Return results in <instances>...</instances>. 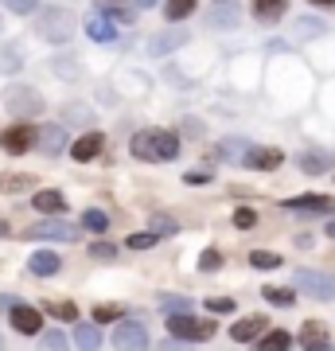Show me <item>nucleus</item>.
<instances>
[{
	"label": "nucleus",
	"mask_w": 335,
	"mask_h": 351,
	"mask_svg": "<svg viewBox=\"0 0 335 351\" xmlns=\"http://www.w3.org/2000/svg\"><path fill=\"white\" fill-rule=\"evenodd\" d=\"M113 348L117 351H149V332H145V324L121 320L117 332H113Z\"/></svg>",
	"instance_id": "0eeeda50"
},
{
	"label": "nucleus",
	"mask_w": 335,
	"mask_h": 351,
	"mask_svg": "<svg viewBox=\"0 0 335 351\" xmlns=\"http://www.w3.org/2000/svg\"><path fill=\"white\" fill-rule=\"evenodd\" d=\"M293 27H297V36H300V39H312V36H320V32H323V24L316 20V16H300Z\"/></svg>",
	"instance_id": "473e14b6"
},
{
	"label": "nucleus",
	"mask_w": 335,
	"mask_h": 351,
	"mask_svg": "<svg viewBox=\"0 0 335 351\" xmlns=\"http://www.w3.org/2000/svg\"><path fill=\"white\" fill-rule=\"evenodd\" d=\"M168 336L184 339V343H203V339L214 336V320H199L191 313H175V316H168Z\"/></svg>",
	"instance_id": "f03ea898"
},
{
	"label": "nucleus",
	"mask_w": 335,
	"mask_h": 351,
	"mask_svg": "<svg viewBox=\"0 0 335 351\" xmlns=\"http://www.w3.org/2000/svg\"><path fill=\"white\" fill-rule=\"evenodd\" d=\"M308 4H316V8H335V0H308Z\"/></svg>",
	"instance_id": "de8ad7c7"
},
{
	"label": "nucleus",
	"mask_w": 335,
	"mask_h": 351,
	"mask_svg": "<svg viewBox=\"0 0 335 351\" xmlns=\"http://www.w3.org/2000/svg\"><path fill=\"white\" fill-rule=\"evenodd\" d=\"M101 149H106V137L90 129V133H82V137L71 145V156H75L78 164H90V160H98V156H101Z\"/></svg>",
	"instance_id": "9b49d317"
},
{
	"label": "nucleus",
	"mask_w": 335,
	"mask_h": 351,
	"mask_svg": "<svg viewBox=\"0 0 335 351\" xmlns=\"http://www.w3.org/2000/svg\"><path fill=\"white\" fill-rule=\"evenodd\" d=\"M246 141H223V145H219V156H223V160H234V164H242V156H246Z\"/></svg>",
	"instance_id": "c756f323"
},
{
	"label": "nucleus",
	"mask_w": 335,
	"mask_h": 351,
	"mask_svg": "<svg viewBox=\"0 0 335 351\" xmlns=\"http://www.w3.org/2000/svg\"><path fill=\"white\" fill-rule=\"evenodd\" d=\"M327 239H335V219H332V223H327Z\"/></svg>",
	"instance_id": "8fccbe9b"
},
{
	"label": "nucleus",
	"mask_w": 335,
	"mask_h": 351,
	"mask_svg": "<svg viewBox=\"0 0 335 351\" xmlns=\"http://www.w3.org/2000/svg\"><path fill=\"white\" fill-rule=\"evenodd\" d=\"M36 32L47 39V43H66V39L75 36V12H71V8H39Z\"/></svg>",
	"instance_id": "f257e3e1"
},
{
	"label": "nucleus",
	"mask_w": 335,
	"mask_h": 351,
	"mask_svg": "<svg viewBox=\"0 0 335 351\" xmlns=\"http://www.w3.org/2000/svg\"><path fill=\"white\" fill-rule=\"evenodd\" d=\"M36 149L43 152V156H59V152L66 149V129H62V125H43Z\"/></svg>",
	"instance_id": "2eb2a0df"
},
{
	"label": "nucleus",
	"mask_w": 335,
	"mask_h": 351,
	"mask_svg": "<svg viewBox=\"0 0 335 351\" xmlns=\"http://www.w3.org/2000/svg\"><path fill=\"white\" fill-rule=\"evenodd\" d=\"M110 320H121V304H98L94 308V324H110Z\"/></svg>",
	"instance_id": "f704fd0d"
},
{
	"label": "nucleus",
	"mask_w": 335,
	"mask_h": 351,
	"mask_svg": "<svg viewBox=\"0 0 335 351\" xmlns=\"http://www.w3.org/2000/svg\"><path fill=\"white\" fill-rule=\"evenodd\" d=\"M24 188H36L32 176H0V191L4 195H16V191H24Z\"/></svg>",
	"instance_id": "c85d7f7f"
},
{
	"label": "nucleus",
	"mask_w": 335,
	"mask_h": 351,
	"mask_svg": "<svg viewBox=\"0 0 335 351\" xmlns=\"http://www.w3.org/2000/svg\"><path fill=\"white\" fill-rule=\"evenodd\" d=\"M8 8H12L16 16H32V12H39V0H4Z\"/></svg>",
	"instance_id": "a19ab883"
},
{
	"label": "nucleus",
	"mask_w": 335,
	"mask_h": 351,
	"mask_svg": "<svg viewBox=\"0 0 335 351\" xmlns=\"http://www.w3.org/2000/svg\"><path fill=\"white\" fill-rule=\"evenodd\" d=\"M288 348H293V336H288L285 328H277V332H265L253 351H288Z\"/></svg>",
	"instance_id": "5701e85b"
},
{
	"label": "nucleus",
	"mask_w": 335,
	"mask_h": 351,
	"mask_svg": "<svg viewBox=\"0 0 335 351\" xmlns=\"http://www.w3.org/2000/svg\"><path fill=\"white\" fill-rule=\"evenodd\" d=\"M297 343L304 351H323V348H327V324H323V320H308V324L300 328Z\"/></svg>",
	"instance_id": "f8f14e48"
},
{
	"label": "nucleus",
	"mask_w": 335,
	"mask_h": 351,
	"mask_svg": "<svg viewBox=\"0 0 335 351\" xmlns=\"http://www.w3.org/2000/svg\"><path fill=\"white\" fill-rule=\"evenodd\" d=\"M4 234H8V223H4V219H0V239H4Z\"/></svg>",
	"instance_id": "3c124183"
},
{
	"label": "nucleus",
	"mask_w": 335,
	"mask_h": 351,
	"mask_svg": "<svg viewBox=\"0 0 335 351\" xmlns=\"http://www.w3.org/2000/svg\"><path fill=\"white\" fill-rule=\"evenodd\" d=\"M288 12V0H253V16L261 24H277Z\"/></svg>",
	"instance_id": "a211bd4d"
},
{
	"label": "nucleus",
	"mask_w": 335,
	"mask_h": 351,
	"mask_svg": "<svg viewBox=\"0 0 335 351\" xmlns=\"http://www.w3.org/2000/svg\"><path fill=\"white\" fill-rule=\"evenodd\" d=\"M20 66H24V47H20V43H4V47H0V71H4V75H16Z\"/></svg>",
	"instance_id": "aec40b11"
},
{
	"label": "nucleus",
	"mask_w": 335,
	"mask_h": 351,
	"mask_svg": "<svg viewBox=\"0 0 335 351\" xmlns=\"http://www.w3.org/2000/svg\"><path fill=\"white\" fill-rule=\"evenodd\" d=\"M32 207H36L39 215H62L66 211V199H62V191H36L32 195Z\"/></svg>",
	"instance_id": "f3484780"
},
{
	"label": "nucleus",
	"mask_w": 335,
	"mask_h": 351,
	"mask_svg": "<svg viewBox=\"0 0 335 351\" xmlns=\"http://www.w3.org/2000/svg\"><path fill=\"white\" fill-rule=\"evenodd\" d=\"M152 4H156V0H137V8H152Z\"/></svg>",
	"instance_id": "09e8293b"
},
{
	"label": "nucleus",
	"mask_w": 335,
	"mask_h": 351,
	"mask_svg": "<svg viewBox=\"0 0 335 351\" xmlns=\"http://www.w3.org/2000/svg\"><path fill=\"white\" fill-rule=\"evenodd\" d=\"M8 316H12V328L20 336H39V332H43V313L32 308V304H16Z\"/></svg>",
	"instance_id": "1a4fd4ad"
},
{
	"label": "nucleus",
	"mask_w": 335,
	"mask_h": 351,
	"mask_svg": "<svg viewBox=\"0 0 335 351\" xmlns=\"http://www.w3.org/2000/svg\"><path fill=\"white\" fill-rule=\"evenodd\" d=\"M219 4H234V0H219Z\"/></svg>",
	"instance_id": "603ef678"
},
{
	"label": "nucleus",
	"mask_w": 335,
	"mask_h": 351,
	"mask_svg": "<svg viewBox=\"0 0 335 351\" xmlns=\"http://www.w3.org/2000/svg\"><path fill=\"white\" fill-rule=\"evenodd\" d=\"M82 226H86V230H94V234H106V230H110V215L98 211V207H90V211L82 215Z\"/></svg>",
	"instance_id": "bb28decb"
},
{
	"label": "nucleus",
	"mask_w": 335,
	"mask_h": 351,
	"mask_svg": "<svg viewBox=\"0 0 335 351\" xmlns=\"http://www.w3.org/2000/svg\"><path fill=\"white\" fill-rule=\"evenodd\" d=\"M75 348H78V351H98V348H101L98 324H78V328H75Z\"/></svg>",
	"instance_id": "4be33fe9"
},
{
	"label": "nucleus",
	"mask_w": 335,
	"mask_h": 351,
	"mask_svg": "<svg viewBox=\"0 0 335 351\" xmlns=\"http://www.w3.org/2000/svg\"><path fill=\"white\" fill-rule=\"evenodd\" d=\"M242 164H246V168H258V172H273V168L285 164V152L281 149H253V145H249Z\"/></svg>",
	"instance_id": "9d476101"
},
{
	"label": "nucleus",
	"mask_w": 335,
	"mask_h": 351,
	"mask_svg": "<svg viewBox=\"0 0 335 351\" xmlns=\"http://www.w3.org/2000/svg\"><path fill=\"white\" fill-rule=\"evenodd\" d=\"M156 351H191V348H184L179 339H172V343H160V348H156Z\"/></svg>",
	"instance_id": "c03bdc74"
},
{
	"label": "nucleus",
	"mask_w": 335,
	"mask_h": 351,
	"mask_svg": "<svg viewBox=\"0 0 335 351\" xmlns=\"http://www.w3.org/2000/svg\"><path fill=\"white\" fill-rule=\"evenodd\" d=\"M258 336H265V316H246V320L230 324V339L234 343H253Z\"/></svg>",
	"instance_id": "ddd939ff"
},
{
	"label": "nucleus",
	"mask_w": 335,
	"mask_h": 351,
	"mask_svg": "<svg viewBox=\"0 0 335 351\" xmlns=\"http://www.w3.org/2000/svg\"><path fill=\"white\" fill-rule=\"evenodd\" d=\"M234 226H238V230L258 226V211H253V207H238V211H234Z\"/></svg>",
	"instance_id": "c9c22d12"
},
{
	"label": "nucleus",
	"mask_w": 335,
	"mask_h": 351,
	"mask_svg": "<svg viewBox=\"0 0 335 351\" xmlns=\"http://www.w3.org/2000/svg\"><path fill=\"white\" fill-rule=\"evenodd\" d=\"M238 20H242V16H238L234 4H219L211 12V27H238Z\"/></svg>",
	"instance_id": "393cba45"
},
{
	"label": "nucleus",
	"mask_w": 335,
	"mask_h": 351,
	"mask_svg": "<svg viewBox=\"0 0 335 351\" xmlns=\"http://www.w3.org/2000/svg\"><path fill=\"white\" fill-rule=\"evenodd\" d=\"M207 313H214V316L234 313V301H230V297H207Z\"/></svg>",
	"instance_id": "4c0bfd02"
},
{
	"label": "nucleus",
	"mask_w": 335,
	"mask_h": 351,
	"mask_svg": "<svg viewBox=\"0 0 335 351\" xmlns=\"http://www.w3.org/2000/svg\"><path fill=\"white\" fill-rule=\"evenodd\" d=\"M86 36L94 39V43H110L113 39V24L106 20V12H90L86 16Z\"/></svg>",
	"instance_id": "6ab92c4d"
},
{
	"label": "nucleus",
	"mask_w": 335,
	"mask_h": 351,
	"mask_svg": "<svg viewBox=\"0 0 335 351\" xmlns=\"http://www.w3.org/2000/svg\"><path fill=\"white\" fill-rule=\"evenodd\" d=\"M39 348H43V351H71V339L62 336V332H43Z\"/></svg>",
	"instance_id": "72a5a7b5"
},
{
	"label": "nucleus",
	"mask_w": 335,
	"mask_h": 351,
	"mask_svg": "<svg viewBox=\"0 0 335 351\" xmlns=\"http://www.w3.org/2000/svg\"><path fill=\"white\" fill-rule=\"evenodd\" d=\"M297 164H300V172L320 176V172H327V168L335 164V156H327V152H304V156H300Z\"/></svg>",
	"instance_id": "412c9836"
},
{
	"label": "nucleus",
	"mask_w": 335,
	"mask_h": 351,
	"mask_svg": "<svg viewBox=\"0 0 335 351\" xmlns=\"http://www.w3.org/2000/svg\"><path fill=\"white\" fill-rule=\"evenodd\" d=\"M149 230H156V234H175V223L168 219V215H152V219H149Z\"/></svg>",
	"instance_id": "58836bf2"
},
{
	"label": "nucleus",
	"mask_w": 335,
	"mask_h": 351,
	"mask_svg": "<svg viewBox=\"0 0 335 351\" xmlns=\"http://www.w3.org/2000/svg\"><path fill=\"white\" fill-rule=\"evenodd\" d=\"M207 180H211L207 172H191V176H187V184H207Z\"/></svg>",
	"instance_id": "a18cd8bd"
},
{
	"label": "nucleus",
	"mask_w": 335,
	"mask_h": 351,
	"mask_svg": "<svg viewBox=\"0 0 335 351\" xmlns=\"http://www.w3.org/2000/svg\"><path fill=\"white\" fill-rule=\"evenodd\" d=\"M90 254H94V258H101V262H110L113 254H117V246H110V242H94V246H90Z\"/></svg>",
	"instance_id": "37998d69"
},
{
	"label": "nucleus",
	"mask_w": 335,
	"mask_h": 351,
	"mask_svg": "<svg viewBox=\"0 0 335 351\" xmlns=\"http://www.w3.org/2000/svg\"><path fill=\"white\" fill-rule=\"evenodd\" d=\"M27 269H32L36 277H51V274H59V269H62L59 250H36L32 258H27Z\"/></svg>",
	"instance_id": "4468645a"
},
{
	"label": "nucleus",
	"mask_w": 335,
	"mask_h": 351,
	"mask_svg": "<svg viewBox=\"0 0 335 351\" xmlns=\"http://www.w3.org/2000/svg\"><path fill=\"white\" fill-rule=\"evenodd\" d=\"M191 12H195V0H168V4H164V20H168V24H179V20H187Z\"/></svg>",
	"instance_id": "b1692460"
},
{
	"label": "nucleus",
	"mask_w": 335,
	"mask_h": 351,
	"mask_svg": "<svg viewBox=\"0 0 335 351\" xmlns=\"http://www.w3.org/2000/svg\"><path fill=\"white\" fill-rule=\"evenodd\" d=\"M323 351H332V348H323Z\"/></svg>",
	"instance_id": "6e6d98bb"
},
{
	"label": "nucleus",
	"mask_w": 335,
	"mask_h": 351,
	"mask_svg": "<svg viewBox=\"0 0 335 351\" xmlns=\"http://www.w3.org/2000/svg\"><path fill=\"white\" fill-rule=\"evenodd\" d=\"M281 207L285 211H300V215H335L332 195H297V199H285Z\"/></svg>",
	"instance_id": "6e6552de"
},
{
	"label": "nucleus",
	"mask_w": 335,
	"mask_h": 351,
	"mask_svg": "<svg viewBox=\"0 0 335 351\" xmlns=\"http://www.w3.org/2000/svg\"><path fill=\"white\" fill-rule=\"evenodd\" d=\"M219 265H223V254L219 250H203L199 254V269H203V274H211V269H219Z\"/></svg>",
	"instance_id": "e433bc0d"
},
{
	"label": "nucleus",
	"mask_w": 335,
	"mask_h": 351,
	"mask_svg": "<svg viewBox=\"0 0 335 351\" xmlns=\"http://www.w3.org/2000/svg\"><path fill=\"white\" fill-rule=\"evenodd\" d=\"M261 297H265L269 304H281V308H288V304L297 301V293H293V289H277V285H265V289H261Z\"/></svg>",
	"instance_id": "cd10ccee"
},
{
	"label": "nucleus",
	"mask_w": 335,
	"mask_h": 351,
	"mask_svg": "<svg viewBox=\"0 0 335 351\" xmlns=\"http://www.w3.org/2000/svg\"><path fill=\"white\" fill-rule=\"evenodd\" d=\"M0 145H4V152H12V156H24V152H32L39 145V133H36V125L20 121V125H8L0 133Z\"/></svg>",
	"instance_id": "423d86ee"
},
{
	"label": "nucleus",
	"mask_w": 335,
	"mask_h": 351,
	"mask_svg": "<svg viewBox=\"0 0 335 351\" xmlns=\"http://www.w3.org/2000/svg\"><path fill=\"white\" fill-rule=\"evenodd\" d=\"M0 32H4V16H0Z\"/></svg>",
	"instance_id": "864d4df0"
},
{
	"label": "nucleus",
	"mask_w": 335,
	"mask_h": 351,
	"mask_svg": "<svg viewBox=\"0 0 335 351\" xmlns=\"http://www.w3.org/2000/svg\"><path fill=\"white\" fill-rule=\"evenodd\" d=\"M27 239H47V242H75L78 239V226L59 219V215H51V219H39V223L27 226Z\"/></svg>",
	"instance_id": "39448f33"
},
{
	"label": "nucleus",
	"mask_w": 335,
	"mask_h": 351,
	"mask_svg": "<svg viewBox=\"0 0 335 351\" xmlns=\"http://www.w3.org/2000/svg\"><path fill=\"white\" fill-rule=\"evenodd\" d=\"M0 348H4V339H0Z\"/></svg>",
	"instance_id": "5fc2aeb1"
},
{
	"label": "nucleus",
	"mask_w": 335,
	"mask_h": 351,
	"mask_svg": "<svg viewBox=\"0 0 335 351\" xmlns=\"http://www.w3.org/2000/svg\"><path fill=\"white\" fill-rule=\"evenodd\" d=\"M4 106H8L20 121H27V117H39V113H43V94H39L36 86H8L4 90Z\"/></svg>",
	"instance_id": "7ed1b4c3"
},
{
	"label": "nucleus",
	"mask_w": 335,
	"mask_h": 351,
	"mask_svg": "<svg viewBox=\"0 0 335 351\" xmlns=\"http://www.w3.org/2000/svg\"><path fill=\"white\" fill-rule=\"evenodd\" d=\"M297 289L312 301H335V277L332 274H320V269H297L293 274Z\"/></svg>",
	"instance_id": "20e7f679"
},
{
	"label": "nucleus",
	"mask_w": 335,
	"mask_h": 351,
	"mask_svg": "<svg viewBox=\"0 0 335 351\" xmlns=\"http://www.w3.org/2000/svg\"><path fill=\"white\" fill-rule=\"evenodd\" d=\"M110 16L113 20H121V24H133V20H137V8H121V4H113Z\"/></svg>",
	"instance_id": "79ce46f5"
},
{
	"label": "nucleus",
	"mask_w": 335,
	"mask_h": 351,
	"mask_svg": "<svg viewBox=\"0 0 335 351\" xmlns=\"http://www.w3.org/2000/svg\"><path fill=\"white\" fill-rule=\"evenodd\" d=\"M156 239H160L156 230H145V234H129V239H125V250H152V246H156Z\"/></svg>",
	"instance_id": "7c9ffc66"
},
{
	"label": "nucleus",
	"mask_w": 335,
	"mask_h": 351,
	"mask_svg": "<svg viewBox=\"0 0 335 351\" xmlns=\"http://www.w3.org/2000/svg\"><path fill=\"white\" fill-rule=\"evenodd\" d=\"M43 313H51L55 320H66V324H71V320H78L75 301H47V304H43Z\"/></svg>",
	"instance_id": "a878e982"
},
{
	"label": "nucleus",
	"mask_w": 335,
	"mask_h": 351,
	"mask_svg": "<svg viewBox=\"0 0 335 351\" xmlns=\"http://www.w3.org/2000/svg\"><path fill=\"white\" fill-rule=\"evenodd\" d=\"M249 265H253V269H277V265H281V254L253 250V254H249Z\"/></svg>",
	"instance_id": "2f4dec72"
},
{
	"label": "nucleus",
	"mask_w": 335,
	"mask_h": 351,
	"mask_svg": "<svg viewBox=\"0 0 335 351\" xmlns=\"http://www.w3.org/2000/svg\"><path fill=\"white\" fill-rule=\"evenodd\" d=\"M184 125H187V133H191V137H199V133H203V129H199V121H195V117H187Z\"/></svg>",
	"instance_id": "49530a36"
},
{
	"label": "nucleus",
	"mask_w": 335,
	"mask_h": 351,
	"mask_svg": "<svg viewBox=\"0 0 335 351\" xmlns=\"http://www.w3.org/2000/svg\"><path fill=\"white\" fill-rule=\"evenodd\" d=\"M160 304H164L172 316H175V313H191V297H164Z\"/></svg>",
	"instance_id": "ea45409f"
},
{
	"label": "nucleus",
	"mask_w": 335,
	"mask_h": 351,
	"mask_svg": "<svg viewBox=\"0 0 335 351\" xmlns=\"http://www.w3.org/2000/svg\"><path fill=\"white\" fill-rule=\"evenodd\" d=\"M184 43H187V32H160V36L149 39V55L152 59H160V55H168V51L184 47Z\"/></svg>",
	"instance_id": "dca6fc26"
}]
</instances>
